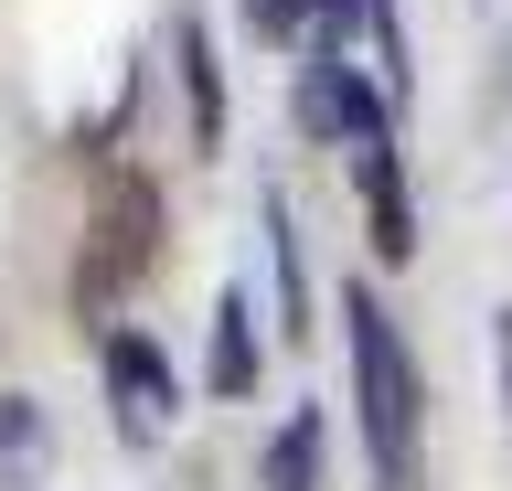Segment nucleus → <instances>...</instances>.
Returning <instances> with one entry per match:
<instances>
[{"label": "nucleus", "instance_id": "obj_1", "mask_svg": "<svg viewBox=\"0 0 512 491\" xmlns=\"http://www.w3.org/2000/svg\"><path fill=\"white\" fill-rule=\"evenodd\" d=\"M352 321V395H363V449H374V491H427V385H416L406 331L384 321V299L352 278L342 289Z\"/></svg>", "mask_w": 512, "mask_h": 491}, {"label": "nucleus", "instance_id": "obj_2", "mask_svg": "<svg viewBox=\"0 0 512 491\" xmlns=\"http://www.w3.org/2000/svg\"><path fill=\"white\" fill-rule=\"evenodd\" d=\"M150 257H160V182L150 171H107L96 246H86V299H118L128 278H150Z\"/></svg>", "mask_w": 512, "mask_h": 491}, {"label": "nucleus", "instance_id": "obj_3", "mask_svg": "<svg viewBox=\"0 0 512 491\" xmlns=\"http://www.w3.org/2000/svg\"><path fill=\"white\" fill-rule=\"evenodd\" d=\"M299 129L342 139V150H374L384 139V97L342 65V54H310V65H299Z\"/></svg>", "mask_w": 512, "mask_h": 491}, {"label": "nucleus", "instance_id": "obj_4", "mask_svg": "<svg viewBox=\"0 0 512 491\" xmlns=\"http://www.w3.org/2000/svg\"><path fill=\"white\" fill-rule=\"evenodd\" d=\"M107 395H118V427H128V438H160V427H171L182 385H171V363H160L150 331H107Z\"/></svg>", "mask_w": 512, "mask_h": 491}, {"label": "nucleus", "instance_id": "obj_5", "mask_svg": "<svg viewBox=\"0 0 512 491\" xmlns=\"http://www.w3.org/2000/svg\"><path fill=\"white\" fill-rule=\"evenodd\" d=\"M352 182H363V214H374V257L406 267L416 257V203H406V171H395V139L352 150Z\"/></svg>", "mask_w": 512, "mask_h": 491}, {"label": "nucleus", "instance_id": "obj_6", "mask_svg": "<svg viewBox=\"0 0 512 491\" xmlns=\"http://www.w3.org/2000/svg\"><path fill=\"white\" fill-rule=\"evenodd\" d=\"M171 54H182V97H192V150H224V75H214L203 22H182V33H171Z\"/></svg>", "mask_w": 512, "mask_h": 491}, {"label": "nucleus", "instance_id": "obj_7", "mask_svg": "<svg viewBox=\"0 0 512 491\" xmlns=\"http://www.w3.org/2000/svg\"><path fill=\"white\" fill-rule=\"evenodd\" d=\"M256 385V321H246V299L224 289L214 299V395H246Z\"/></svg>", "mask_w": 512, "mask_h": 491}, {"label": "nucleus", "instance_id": "obj_8", "mask_svg": "<svg viewBox=\"0 0 512 491\" xmlns=\"http://www.w3.org/2000/svg\"><path fill=\"white\" fill-rule=\"evenodd\" d=\"M267 257H278V331H310V267H299V235H288L278 193H267Z\"/></svg>", "mask_w": 512, "mask_h": 491}, {"label": "nucleus", "instance_id": "obj_9", "mask_svg": "<svg viewBox=\"0 0 512 491\" xmlns=\"http://www.w3.org/2000/svg\"><path fill=\"white\" fill-rule=\"evenodd\" d=\"M267 491H320V417H288L267 438Z\"/></svg>", "mask_w": 512, "mask_h": 491}, {"label": "nucleus", "instance_id": "obj_10", "mask_svg": "<svg viewBox=\"0 0 512 491\" xmlns=\"http://www.w3.org/2000/svg\"><path fill=\"white\" fill-rule=\"evenodd\" d=\"M32 470H43V417L22 395H0V481H32Z\"/></svg>", "mask_w": 512, "mask_h": 491}, {"label": "nucleus", "instance_id": "obj_11", "mask_svg": "<svg viewBox=\"0 0 512 491\" xmlns=\"http://www.w3.org/2000/svg\"><path fill=\"white\" fill-rule=\"evenodd\" d=\"M502 385H512V310H502Z\"/></svg>", "mask_w": 512, "mask_h": 491}]
</instances>
